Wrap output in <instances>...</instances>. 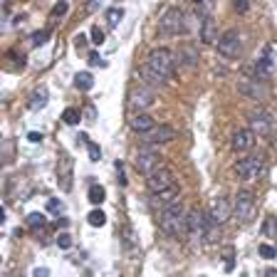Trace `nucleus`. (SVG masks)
Here are the masks:
<instances>
[{
    "mask_svg": "<svg viewBox=\"0 0 277 277\" xmlns=\"http://www.w3.org/2000/svg\"><path fill=\"white\" fill-rule=\"evenodd\" d=\"M201 40H203V45H213V43H218V27H215V20L206 13L203 18H201Z\"/></svg>",
    "mask_w": 277,
    "mask_h": 277,
    "instance_id": "obj_15",
    "label": "nucleus"
},
{
    "mask_svg": "<svg viewBox=\"0 0 277 277\" xmlns=\"http://www.w3.org/2000/svg\"><path fill=\"white\" fill-rule=\"evenodd\" d=\"M173 139H176V129H173V127H169V124H156L151 131L141 134V141H144L146 146L169 144V141H173Z\"/></svg>",
    "mask_w": 277,
    "mask_h": 277,
    "instance_id": "obj_10",
    "label": "nucleus"
},
{
    "mask_svg": "<svg viewBox=\"0 0 277 277\" xmlns=\"http://www.w3.org/2000/svg\"><path fill=\"white\" fill-rule=\"evenodd\" d=\"M275 230V218H267V223H265V233H272Z\"/></svg>",
    "mask_w": 277,
    "mask_h": 277,
    "instance_id": "obj_41",
    "label": "nucleus"
},
{
    "mask_svg": "<svg viewBox=\"0 0 277 277\" xmlns=\"http://www.w3.org/2000/svg\"><path fill=\"white\" fill-rule=\"evenodd\" d=\"M255 131H250V129H237L235 134H233V139H230V146H233V151L235 153H248L253 146H255Z\"/></svg>",
    "mask_w": 277,
    "mask_h": 277,
    "instance_id": "obj_13",
    "label": "nucleus"
},
{
    "mask_svg": "<svg viewBox=\"0 0 277 277\" xmlns=\"http://www.w3.org/2000/svg\"><path fill=\"white\" fill-rule=\"evenodd\" d=\"M186 30H188V22H186V13L181 8H169L161 15V32L164 35H181Z\"/></svg>",
    "mask_w": 277,
    "mask_h": 277,
    "instance_id": "obj_8",
    "label": "nucleus"
},
{
    "mask_svg": "<svg viewBox=\"0 0 277 277\" xmlns=\"http://www.w3.org/2000/svg\"><path fill=\"white\" fill-rule=\"evenodd\" d=\"M89 64H104V62L99 60V55H97V52H92V55H89Z\"/></svg>",
    "mask_w": 277,
    "mask_h": 277,
    "instance_id": "obj_40",
    "label": "nucleus"
},
{
    "mask_svg": "<svg viewBox=\"0 0 277 277\" xmlns=\"http://www.w3.org/2000/svg\"><path fill=\"white\" fill-rule=\"evenodd\" d=\"M158 225H161V230L171 237H176V240H181V237L188 235V211H183L181 203L161 211V215H158Z\"/></svg>",
    "mask_w": 277,
    "mask_h": 277,
    "instance_id": "obj_2",
    "label": "nucleus"
},
{
    "mask_svg": "<svg viewBox=\"0 0 277 277\" xmlns=\"http://www.w3.org/2000/svg\"><path fill=\"white\" fill-rule=\"evenodd\" d=\"M87 149H89V158H92V161H99V156H102L99 146H97V144H92V141H87Z\"/></svg>",
    "mask_w": 277,
    "mask_h": 277,
    "instance_id": "obj_34",
    "label": "nucleus"
},
{
    "mask_svg": "<svg viewBox=\"0 0 277 277\" xmlns=\"http://www.w3.org/2000/svg\"><path fill=\"white\" fill-rule=\"evenodd\" d=\"M122 243H124V250L134 257L136 253H139V245H136V233H134V228L127 223L124 225V230H122Z\"/></svg>",
    "mask_w": 277,
    "mask_h": 277,
    "instance_id": "obj_20",
    "label": "nucleus"
},
{
    "mask_svg": "<svg viewBox=\"0 0 277 277\" xmlns=\"http://www.w3.org/2000/svg\"><path fill=\"white\" fill-rule=\"evenodd\" d=\"M173 67H176V60H173V52L166 50V47H156L149 52L146 57V67H144V77L153 85H164L166 79L173 74Z\"/></svg>",
    "mask_w": 277,
    "mask_h": 277,
    "instance_id": "obj_1",
    "label": "nucleus"
},
{
    "mask_svg": "<svg viewBox=\"0 0 277 277\" xmlns=\"http://www.w3.org/2000/svg\"><path fill=\"white\" fill-rule=\"evenodd\" d=\"M87 223H89L92 228H102V225L107 223V215H104V211H92V213L87 215Z\"/></svg>",
    "mask_w": 277,
    "mask_h": 277,
    "instance_id": "obj_26",
    "label": "nucleus"
},
{
    "mask_svg": "<svg viewBox=\"0 0 277 277\" xmlns=\"http://www.w3.org/2000/svg\"><path fill=\"white\" fill-rule=\"evenodd\" d=\"M248 122H250V131H255L257 136H270L272 134V119L267 111L255 109L248 114Z\"/></svg>",
    "mask_w": 277,
    "mask_h": 277,
    "instance_id": "obj_12",
    "label": "nucleus"
},
{
    "mask_svg": "<svg viewBox=\"0 0 277 277\" xmlns=\"http://www.w3.org/2000/svg\"><path fill=\"white\" fill-rule=\"evenodd\" d=\"M57 245H60L62 250H69V248H72V235H69V233H60V235H57Z\"/></svg>",
    "mask_w": 277,
    "mask_h": 277,
    "instance_id": "obj_31",
    "label": "nucleus"
},
{
    "mask_svg": "<svg viewBox=\"0 0 277 277\" xmlns=\"http://www.w3.org/2000/svg\"><path fill=\"white\" fill-rule=\"evenodd\" d=\"M32 275H35V277H50V270H47V267H37Z\"/></svg>",
    "mask_w": 277,
    "mask_h": 277,
    "instance_id": "obj_38",
    "label": "nucleus"
},
{
    "mask_svg": "<svg viewBox=\"0 0 277 277\" xmlns=\"http://www.w3.org/2000/svg\"><path fill=\"white\" fill-rule=\"evenodd\" d=\"M233 8H235L237 13H248V0H235Z\"/></svg>",
    "mask_w": 277,
    "mask_h": 277,
    "instance_id": "obj_36",
    "label": "nucleus"
},
{
    "mask_svg": "<svg viewBox=\"0 0 277 277\" xmlns=\"http://www.w3.org/2000/svg\"><path fill=\"white\" fill-rule=\"evenodd\" d=\"M129 127H131L136 134H146V131H151V129L156 127V122H153V116H151V114L139 111V114H134V116L129 119Z\"/></svg>",
    "mask_w": 277,
    "mask_h": 277,
    "instance_id": "obj_16",
    "label": "nucleus"
},
{
    "mask_svg": "<svg viewBox=\"0 0 277 277\" xmlns=\"http://www.w3.org/2000/svg\"><path fill=\"white\" fill-rule=\"evenodd\" d=\"M27 141L40 144V141H43V134H40V131H30V134H27Z\"/></svg>",
    "mask_w": 277,
    "mask_h": 277,
    "instance_id": "obj_37",
    "label": "nucleus"
},
{
    "mask_svg": "<svg viewBox=\"0 0 277 277\" xmlns=\"http://www.w3.org/2000/svg\"><path fill=\"white\" fill-rule=\"evenodd\" d=\"M47 104V89H37L32 97H30V102H27V107L32 109V111H37L40 107H45Z\"/></svg>",
    "mask_w": 277,
    "mask_h": 277,
    "instance_id": "obj_23",
    "label": "nucleus"
},
{
    "mask_svg": "<svg viewBox=\"0 0 277 277\" xmlns=\"http://www.w3.org/2000/svg\"><path fill=\"white\" fill-rule=\"evenodd\" d=\"M60 208H62V203L57 201V198H50L47 201V213H60Z\"/></svg>",
    "mask_w": 277,
    "mask_h": 277,
    "instance_id": "obj_35",
    "label": "nucleus"
},
{
    "mask_svg": "<svg viewBox=\"0 0 277 277\" xmlns=\"http://www.w3.org/2000/svg\"><path fill=\"white\" fill-rule=\"evenodd\" d=\"M45 223H47V220H45V215H43V213H30V215H27V225H30L32 230L45 228Z\"/></svg>",
    "mask_w": 277,
    "mask_h": 277,
    "instance_id": "obj_28",
    "label": "nucleus"
},
{
    "mask_svg": "<svg viewBox=\"0 0 277 277\" xmlns=\"http://www.w3.org/2000/svg\"><path fill=\"white\" fill-rule=\"evenodd\" d=\"M104 18H107V25L109 27H116L119 22H122V18H124V10L122 8H109Z\"/></svg>",
    "mask_w": 277,
    "mask_h": 277,
    "instance_id": "obj_24",
    "label": "nucleus"
},
{
    "mask_svg": "<svg viewBox=\"0 0 277 277\" xmlns=\"http://www.w3.org/2000/svg\"><path fill=\"white\" fill-rule=\"evenodd\" d=\"M60 188L62 191L72 188V158L67 153L62 156V164H60Z\"/></svg>",
    "mask_w": 277,
    "mask_h": 277,
    "instance_id": "obj_19",
    "label": "nucleus"
},
{
    "mask_svg": "<svg viewBox=\"0 0 277 277\" xmlns=\"http://www.w3.org/2000/svg\"><path fill=\"white\" fill-rule=\"evenodd\" d=\"M208 230H211V218L201 208H191L188 211V237L191 240H208Z\"/></svg>",
    "mask_w": 277,
    "mask_h": 277,
    "instance_id": "obj_6",
    "label": "nucleus"
},
{
    "mask_svg": "<svg viewBox=\"0 0 277 277\" xmlns=\"http://www.w3.org/2000/svg\"><path fill=\"white\" fill-rule=\"evenodd\" d=\"M74 87H77L79 92H89V89L94 87V77H92L89 72H79V74L74 77Z\"/></svg>",
    "mask_w": 277,
    "mask_h": 277,
    "instance_id": "obj_22",
    "label": "nucleus"
},
{
    "mask_svg": "<svg viewBox=\"0 0 277 277\" xmlns=\"http://www.w3.org/2000/svg\"><path fill=\"white\" fill-rule=\"evenodd\" d=\"M233 215L237 223H250L255 218V195L250 191H237L233 201Z\"/></svg>",
    "mask_w": 277,
    "mask_h": 277,
    "instance_id": "obj_5",
    "label": "nucleus"
},
{
    "mask_svg": "<svg viewBox=\"0 0 277 277\" xmlns=\"http://www.w3.org/2000/svg\"><path fill=\"white\" fill-rule=\"evenodd\" d=\"M92 43H94V45H102V43H104V32H102V27H97V25L92 27Z\"/></svg>",
    "mask_w": 277,
    "mask_h": 277,
    "instance_id": "obj_33",
    "label": "nucleus"
},
{
    "mask_svg": "<svg viewBox=\"0 0 277 277\" xmlns=\"http://www.w3.org/2000/svg\"><path fill=\"white\" fill-rule=\"evenodd\" d=\"M257 253H260V257H265V260H275V257H277V248L265 245V243L260 245V250H257Z\"/></svg>",
    "mask_w": 277,
    "mask_h": 277,
    "instance_id": "obj_30",
    "label": "nucleus"
},
{
    "mask_svg": "<svg viewBox=\"0 0 277 277\" xmlns=\"http://www.w3.org/2000/svg\"><path fill=\"white\" fill-rule=\"evenodd\" d=\"M178 60H181L186 67H195V62H198V52H195V47L183 45V47L178 50Z\"/></svg>",
    "mask_w": 277,
    "mask_h": 277,
    "instance_id": "obj_21",
    "label": "nucleus"
},
{
    "mask_svg": "<svg viewBox=\"0 0 277 277\" xmlns=\"http://www.w3.org/2000/svg\"><path fill=\"white\" fill-rule=\"evenodd\" d=\"M47 37H50V32H47V30H43V32H35V35H32V45H35V47L45 45V43H47Z\"/></svg>",
    "mask_w": 277,
    "mask_h": 277,
    "instance_id": "obj_32",
    "label": "nucleus"
},
{
    "mask_svg": "<svg viewBox=\"0 0 277 277\" xmlns=\"http://www.w3.org/2000/svg\"><path fill=\"white\" fill-rule=\"evenodd\" d=\"M275 72V62L270 55H262L257 62H255V79H260V82H265V79H270Z\"/></svg>",
    "mask_w": 277,
    "mask_h": 277,
    "instance_id": "obj_18",
    "label": "nucleus"
},
{
    "mask_svg": "<svg viewBox=\"0 0 277 277\" xmlns=\"http://www.w3.org/2000/svg\"><path fill=\"white\" fill-rule=\"evenodd\" d=\"M243 35H240V30H235V27H230V30H225L223 35H220V40H218V55L220 57H225V60H235V57H240L243 55Z\"/></svg>",
    "mask_w": 277,
    "mask_h": 277,
    "instance_id": "obj_3",
    "label": "nucleus"
},
{
    "mask_svg": "<svg viewBox=\"0 0 277 277\" xmlns=\"http://www.w3.org/2000/svg\"><path fill=\"white\" fill-rule=\"evenodd\" d=\"M62 119H64V124L74 127V124H77V122H79V119H82V116H79V111H77L74 107H67V109H64V114H62Z\"/></svg>",
    "mask_w": 277,
    "mask_h": 277,
    "instance_id": "obj_27",
    "label": "nucleus"
},
{
    "mask_svg": "<svg viewBox=\"0 0 277 277\" xmlns=\"http://www.w3.org/2000/svg\"><path fill=\"white\" fill-rule=\"evenodd\" d=\"M151 104H153V92H151V89H146V87L134 89V92L129 94V107H131L136 114H139V111H146Z\"/></svg>",
    "mask_w": 277,
    "mask_h": 277,
    "instance_id": "obj_14",
    "label": "nucleus"
},
{
    "mask_svg": "<svg viewBox=\"0 0 277 277\" xmlns=\"http://www.w3.org/2000/svg\"><path fill=\"white\" fill-rule=\"evenodd\" d=\"M104 198H107V193H104V188L94 183V186L89 188V203H94V206H99V203H104Z\"/></svg>",
    "mask_w": 277,
    "mask_h": 277,
    "instance_id": "obj_25",
    "label": "nucleus"
},
{
    "mask_svg": "<svg viewBox=\"0 0 277 277\" xmlns=\"http://www.w3.org/2000/svg\"><path fill=\"white\" fill-rule=\"evenodd\" d=\"M173 186H178V183H176V173H173L169 166H164V164L158 166L156 171H151L149 178H146V188H149L151 195L164 193V191H169V188H173Z\"/></svg>",
    "mask_w": 277,
    "mask_h": 277,
    "instance_id": "obj_4",
    "label": "nucleus"
},
{
    "mask_svg": "<svg viewBox=\"0 0 277 277\" xmlns=\"http://www.w3.org/2000/svg\"><path fill=\"white\" fill-rule=\"evenodd\" d=\"M237 89H240L243 94H248V97H253V99H265V87L260 85V79H245V82H240L237 85Z\"/></svg>",
    "mask_w": 277,
    "mask_h": 277,
    "instance_id": "obj_17",
    "label": "nucleus"
},
{
    "mask_svg": "<svg viewBox=\"0 0 277 277\" xmlns=\"http://www.w3.org/2000/svg\"><path fill=\"white\" fill-rule=\"evenodd\" d=\"M208 218L215 223V225H223L233 218V203L223 195H215L211 201V208H208Z\"/></svg>",
    "mask_w": 277,
    "mask_h": 277,
    "instance_id": "obj_9",
    "label": "nucleus"
},
{
    "mask_svg": "<svg viewBox=\"0 0 277 277\" xmlns=\"http://www.w3.org/2000/svg\"><path fill=\"white\" fill-rule=\"evenodd\" d=\"M158 166H161V156H158L156 151H153V146H146V149H141L139 153H136V171L139 173H151V171H156Z\"/></svg>",
    "mask_w": 277,
    "mask_h": 277,
    "instance_id": "obj_11",
    "label": "nucleus"
},
{
    "mask_svg": "<svg viewBox=\"0 0 277 277\" xmlns=\"http://www.w3.org/2000/svg\"><path fill=\"white\" fill-rule=\"evenodd\" d=\"M67 10H69V3H67V0H57L55 8H52V13H50V18H52V20H57V18H62Z\"/></svg>",
    "mask_w": 277,
    "mask_h": 277,
    "instance_id": "obj_29",
    "label": "nucleus"
},
{
    "mask_svg": "<svg viewBox=\"0 0 277 277\" xmlns=\"http://www.w3.org/2000/svg\"><path fill=\"white\" fill-rule=\"evenodd\" d=\"M85 277H92V275H89V272H87V275H85Z\"/></svg>",
    "mask_w": 277,
    "mask_h": 277,
    "instance_id": "obj_42",
    "label": "nucleus"
},
{
    "mask_svg": "<svg viewBox=\"0 0 277 277\" xmlns=\"http://www.w3.org/2000/svg\"><path fill=\"white\" fill-rule=\"evenodd\" d=\"M235 173L240 176L243 181H257L262 173H265V161H262V156H245L240 158V161L235 164Z\"/></svg>",
    "mask_w": 277,
    "mask_h": 277,
    "instance_id": "obj_7",
    "label": "nucleus"
},
{
    "mask_svg": "<svg viewBox=\"0 0 277 277\" xmlns=\"http://www.w3.org/2000/svg\"><path fill=\"white\" fill-rule=\"evenodd\" d=\"M74 40H77V47H85L87 45V35H77Z\"/></svg>",
    "mask_w": 277,
    "mask_h": 277,
    "instance_id": "obj_39",
    "label": "nucleus"
}]
</instances>
